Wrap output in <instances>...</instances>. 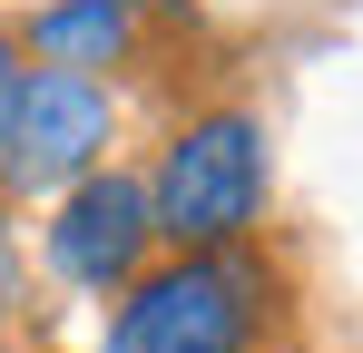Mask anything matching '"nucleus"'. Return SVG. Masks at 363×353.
Masks as SVG:
<instances>
[{"instance_id":"obj_5","label":"nucleus","mask_w":363,"mask_h":353,"mask_svg":"<svg viewBox=\"0 0 363 353\" xmlns=\"http://www.w3.org/2000/svg\"><path fill=\"white\" fill-rule=\"evenodd\" d=\"M30 40L89 79V69H108V50L128 40V0H60V10H40V20H30Z\"/></svg>"},{"instance_id":"obj_6","label":"nucleus","mask_w":363,"mask_h":353,"mask_svg":"<svg viewBox=\"0 0 363 353\" xmlns=\"http://www.w3.org/2000/svg\"><path fill=\"white\" fill-rule=\"evenodd\" d=\"M10 108H20V69H10V50H0V138H10Z\"/></svg>"},{"instance_id":"obj_1","label":"nucleus","mask_w":363,"mask_h":353,"mask_svg":"<svg viewBox=\"0 0 363 353\" xmlns=\"http://www.w3.org/2000/svg\"><path fill=\"white\" fill-rule=\"evenodd\" d=\"M255 196H265V138H255V118H196L167 147V167H157L147 226L177 235V245H226V235H245Z\"/></svg>"},{"instance_id":"obj_4","label":"nucleus","mask_w":363,"mask_h":353,"mask_svg":"<svg viewBox=\"0 0 363 353\" xmlns=\"http://www.w3.org/2000/svg\"><path fill=\"white\" fill-rule=\"evenodd\" d=\"M147 235H157L147 226V186L89 176V186L60 206V226H50V255H60V275H79V285H118V275H138Z\"/></svg>"},{"instance_id":"obj_2","label":"nucleus","mask_w":363,"mask_h":353,"mask_svg":"<svg viewBox=\"0 0 363 353\" xmlns=\"http://www.w3.org/2000/svg\"><path fill=\"white\" fill-rule=\"evenodd\" d=\"M236 344H245V275L236 265H167L108 324V353H236Z\"/></svg>"},{"instance_id":"obj_3","label":"nucleus","mask_w":363,"mask_h":353,"mask_svg":"<svg viewBox=\"0 0 363 353\" xmlns=\"http://www.w3.org/2000/svg\"><path fill=\"white\" fill-rule=\"evenodd\" d=\"M108 138V89L79 79V69H40L20 79V108H10V186H60L89 167V147Z\"/></svg>"}]
</instances>
